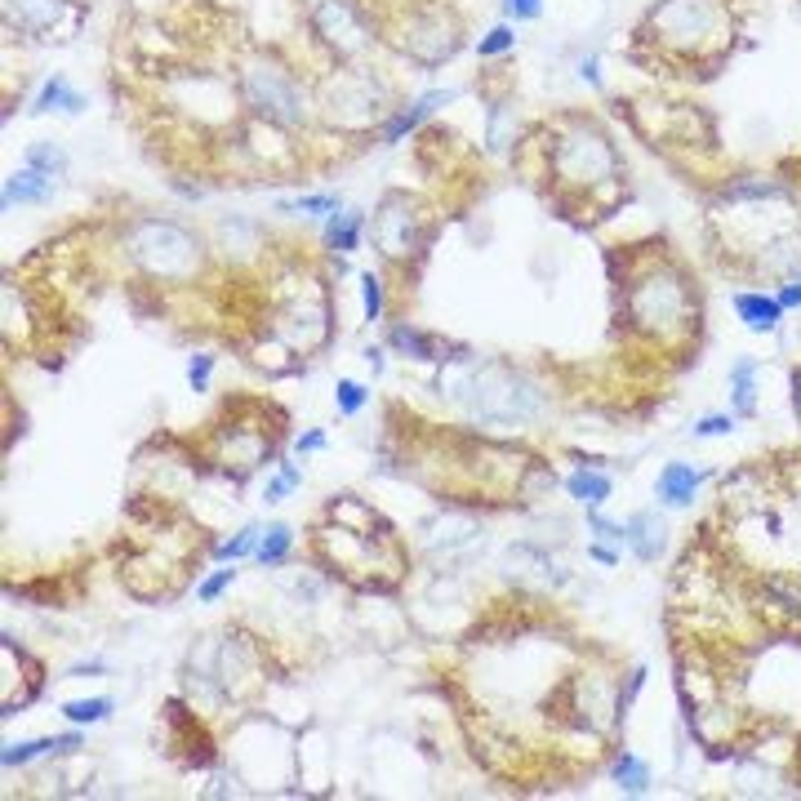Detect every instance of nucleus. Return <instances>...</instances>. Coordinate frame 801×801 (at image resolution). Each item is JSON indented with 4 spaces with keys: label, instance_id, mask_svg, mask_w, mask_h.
I'll return each instance as SVG.
<instances>
[{
    "label": "nucleus",
    "instance_id": "obj_1",
    "mask_svg": "<svg viewBox=\"0 0 801 801\" xmlns=\"http://www.w3.org/2000/svg\"><path fill=\"white\" fill-rule=\"evenodd\" d=\"M450 388L459 401H468L472 419L494 428H526L543 410L539 388L508 365H468L459 379H450Z\"/></svg>",
    "mask_w": 801,
    "mask_h": 801
},
{
    "label": "nucleus",
    "instance_id": "obj_2",
    "mask_svg": "<svg viewBox=\"0 0 801 801\" xmlns=\"http://www.w3.org/2000/svg\"><path fill=\"white\" fill-rule=\"evenodd\" d=\"M125 245H130V259L156 281H187L201 263L196 236L170 219H143L138 227H130Z\"/></svg>",
    "mask_w": 801,
    "mask_h": 801
},
{
    "label": "nucleus",
    "instance_id": "obj_3",
    "mask_svg": "<svg viewBox=\"0 0 801 801\" xmlns=\"http://www.w3.org/2000/svg\"><path fill=\"white\" fill-rule=\"evenodd\" d=\"M628 316H632L637 330L659 334V339L686 330V321H690L686 281H681L672 267H650V272H641L628 290Z\"/></svg>",
    "mask_w": 801,
    "mask_h": 801
},
{
    "label": "nucleus",
    "instance_id": "obj_4",
    "mask_svg": "<svg viewBox=\"0 0 801 801\" xmlns=\"http://www.w3.org/2000/svg\"><path fill=\"white\" fill-rule=\"evenodd\" d=\"M552 170L566 187H601L619 170L615 147L601 130L583 121H570L566 130L552 138Z\"/></svg>",
    "mask_w": 801,
    "mask_h": 801
},
{
    "label": "nucleus",
    "instance_id": "obj_5",
    "mask_svg": "<svg viewBox=\"0 0 801 801\" xmlns=\"http://www.w3.org/2000/svg\"><path fill=\"white\" fill-rule=\"evenodd\" d=\"M650 27H655V41L677 54H708L726 36V9L721 0H664Z\"/></svg>",
    "mask_w": 801,
    "mask_h": 801
},
{
    "label": "nucleus",
    "instance_id": "obj_6",
    "mask_svg": "<svg viewBox=\"0 0 801 801\" xmlns=\"http://www.w3.org/2000/svg\"><path fill=\"white\" fill-rule=\"evenodd\" d=\"M241 94H245V103H250L254 112L267 116V121H276V125H303V116H308V103H303L299 81H294L285 67L263 63V58L259 63H245Z\"/></svg>",
    "mask_w": 801,
    "mask_h": 801
},
{
    "label": "nucleus",
    "instance_id": "obj_7",
    "mask_svg": "<svg viewBox=\"0 0 801 801\" xmlns=\"http://www.w3.org/2000/svg\"><path fill=\"white\" fill-rule=\"evenodd\" d=\"M5 18L9 27L27 36L67 41V32H76V23H81V9H76V0H5Z\"/></svg>",
    "mask_w": 801,
    "mask_h": 801
},
{
    "label": "nucleus",
    "instance_id": "obj_8",
    "mask_svg": "<svg viewBox=\"0 0 801 801\" xmlns=\"http://www.w3.org/2000/svg\"><path fill=\"white\" fill-rule=\"evenodd\" d=\"M312 27L339 58H352V54H361V49L370 45V27H365L361 9H356L352 0H316Z\"/></svg>",
    "mask_w": 801,
    "mask_h": 801
},
{
    "label": "nucleus",
    "instance_id": "obj_9",
    "mask_svg": "<svg viewBox=\"0 0 801 801\" xmlns=\"http://www.w3.org/2000/svg\"><path fill=\"white\" fill-rule=\"evenodd\" d=\"M325 330H330V312H325V303L316 299L312 290H303L299 299L281 312V321H276V334H281L294 352H312L316 343L325 339Z\"/></svg>",
    "mask_w": 801,
    "mask_h": 801
},
{
    "label": "nucleus",
    "instance_id": "obj_10",
    "mask_svg": "<svg viewBox=\"0 0 801 801\" xmlns=\"http://www.w3.org/2000/svg\"><path fill=\"white\" fill-rule=\"evenodd\" d=\"M405 54H414L419 63H445V58L459 49V36H454V23L445 14H414L405 23Z\"/></svg>",
    "mask_w": 801,
    "mask_h": 801
},
{
    "label": "nucleus",
    "instance_id": "obj_11",
    "mask_svg": "<svg viewBox=\"0 0 801 801\" xmlns=\"http://www.w3.org/2000/svg\"><path fill=\"white\" fill-rule=\"evenodd\" d=\"M325 112L343 125H365L379 116V85L365 81V76H339L330 85V98H325Z\"/></svg>",
    "mask_w": 801,
    "mask_h": 801
},
{
    "label": "nucleus",
    "instance_id": "obj_12",
    "mask_svg": "<svg viewBox=\"0 0 801 801\" xmlns=\"http://www.w3.org/2000/svg\"><path fill=\"white\" fill-rule=\"evenodd\" d=\"M414 223H419V214L410 210V201L405 196H388L379 210V219H374V241H379V250L388 254V259H405V254H414Z\"/></svg>",
    "mask_w": 801,
    "mask_h": 801
},
{
    "label": "nucleus",
    "instance_id": "obj_13",
    "mask_svg": "<svg viewBox=\"0 0 801 801\" xmlns=\"http://www.w3.org/2000/svg\"><path fill=\"white\" fill-rule=\"evenodd\" d=\"M54 196V174L36 170V165H23L5 178V205H36Z\"/></svg>",
    "mask_w": 801,
    "mask_h": 801
},
{
    "label": "nucleus",
    "instance_id": "obj_14",
    "mask_svg": "<svg viewBox=\"0 0 801 801\" xmlns=\"http://www.w3.org/2000/svg\"><path fill=\"white\" fill-rule=\"evenodd\" d=\"M450 98H454L450 89H432V94H423L414 107H405V112H397L388 125H383V138H388V143H401L405 134H410V130H419V125L428 121V116L437 112L441 103H450Z\"/></svg>",
    "mask_w": 801,
    "mask_h": 801
},
{
    "label": "nucleus",
    "instance_id": "obj_15",
    "mask_svg": "<svg viewBox=\"0 0 801 801\" xmlns=\"http://www.w3.org/2000/svg\"><path fill=\"white\" fill-rule=\"evenodd\" d=\"M623 543H628L641 561H655L659 552H664V521H655L650 512H637L632 521H623Z\"/></svg>",
    "mask_w": 801,
    "mask_h": 801
},
{
    "label": "nucleus",
    "instance_id": "obj_16",
    "mask_svg": "<svg viewBox=\"0 0 801 801\" xmlns=\"http://www.w3.org/2000/svg\"><path fill=\"white\" fill-rule=\"evenodd\" d=\"M699 481H704V472H695L690 463H668V468L659 472V499L672 503V508H686V503L695 499Z\"/></svg>",
    "mask_w": 801,
    "mask_h": 801
},
{
    "label": "nucleus",
    "instance_id": "obj_17",
    "mask_svg": "<svg viewBox=\"0 0 801 801\" xmlns=\"http://www.w3.org/2000/svg\"><path fill=\"white\" fill-rule=\"evenodd\" d=\"M735 308H739V321H744L748 330H757V334L775 330L779 316H784V308H779L775 294H739Z\"/></svg>",
    "mask_w": 801,
    "mask_h": 801
},
{
    "label": "nucleus",
    "instance_id": "obj_18",
    "mask_svg": "<svg viewBox=\"0 0 801 801\" xmlns=\"http://www.w3.org/2000/svg\"><path fill=\"white\" fill-rule=\"evenodd\" d=\"M85 107V94H76L72 85L63 81V76H54V81L41 85V94H36L32 112H81Z\"/></svg>",
    "mask_w": 801,
    "mask_h": 801
},
{
    "label": "nucleus",
    "instance_id": "obj_19",
    "mask_svg": "<svg viewBox=\"0 0 801 801\" xmlns=\"http://www.w3.org/2000/svg\"><path fill=\"white\" fill-rule=\"evenodd\" d=\"M566 490H570V499H579V503H583V508H601V503L610 499V477L579 468V472H570Z\"/></svg>",
    "mask_w": 801,
    "mask_h": 801
},
{
    "label": "nucleus",
    "instance_id": "obj_20",
    "mask_svg": "<svg viewBox=\"0 0 801 801\" xmlns=\"http://www.w3.org/2000/svg\"><path fill=\"white\" fill-rule=\"evenodd\" d=\"M753 374H757V361H753V356H739V361L730 365V392H735V410H739V414H753V410H757Z\"/></svg>",
    "mask_w": 801,
    "mask_h": 801
},
{
    "label": "nucleus",
    "instance_id": "obj_21",
    "mask_svg": "<svg viewBox=\"0 0 801 801\" xmlns=\"http://www.w3.org/2000/svg\"><path fill=\"white\" fill-rule=\"evenodd\" d=\"M392 348L414 352L419 361H437V339H428V334L410 330V325H397V330H392Z\"/></svg>",
    "mask_w": 801,
    "mask_h": 801
},
{
    "label": "nucleus",
    "instance_id": "obj_22",
    "mask_svg": "<svg viewBox=\"0 0 801 801\" xmlns=\"http://www.w3.org/2000/svg\"><path fill=\"white\" fill-rule=\"evenodd\" d=\"M356 236H361V214H330V245L339 254L356 250Z\"/></svg>",
    "mask_w": 801,
    "mask_h": 801
},
{
    "label": "nucleus",
    "instance_id": "obj_23",
    "mask_svg": "<svg viewBox=\"0 0 801 801\" xmlns=\"http://www.w3.org/2000/svg\"><path fill=\"white\" fill-rule=\"evenodd\" d=\"M290 543H294V530L276 521V526L263 534V543H259V561H263V566H276V561H285V552H290Z\"/></svg>",
    "mask_w": 801,
    "mask_h": 801
},
{
    "label": "nucleus",
    "instance_id": "obj_24",
    "mask_svg": "<svg viewBox=\"0 0 801 801\" xmlns=\"http://www.w3.org/2000/svg\"><path fill=\"white\" fill-rule=\"evenodd\" d=\"M27 165H36V170H45V174H63L67 170V152L63 147H54V143H32L27 147Z\"/></svg>",
    "mask_w": 801,
    "mask_h": 801
},
{
    "label": "nucleus",
    "instance_id": "obj_25",
    "mask_svg": "<svg viewBox=\"0 0 801 801\" xmlns=\"http://www.w3.org/2000/svg\"><path fill=\"white\" fill-rule=\"evenodd\" d=\"M615 779H619L623 788H628V793H646V784H650V770L641 766V761L632 757V753H623V757L615 761Z\"/></svg>",
    "mask_w": 801,
    "mask_h": 801
},
{
    "label": "nucleus",
    "instance_id": "obj_26",
    "mask_svg": "<svg viewBox=\"0 0 801 801\" xmlns=\"http://www.w3.org/2000/svg\"><path fill=\"white\" fill-rule=\"evenodd\" d=\"M259 526H245L241 534H232L227 543H219V561H241V557H250V552H259Z\"/></svg>",
    "mask_w": 801,
    "mask_h": 801
},
{
    "label": "nucleus",
    "instance_id": "obj_27",
    "mask_svg": "<svg viewBox=\"0 0 801 801\" xmlns=\"http://www.w3.org/2000/svg\"><path fill=\"white\" fill-rule=\"evenodd\" d=\"M285 214H339V196H294L281 201Z\"/></svg>",
    "mask_w": 801,
    "mask_h": 801
},
{
    "label": "nucleus",
    "instance_id": "obj_28",
    "mask_svg": "<svg viewBox=\"0 0 801 801\" xmlns=\"http://www.w3.org/2000/svg\"><path fill=\"white\" fill-rule=\"evenodd\" d=\"M67 721H76V726H85V721H103L107 712H112V699H76V704H67Z\"/></svg>",
    "mask_w": 801,
    "mask_h": 801
},
{
    "label": "nucleus",
    "instance_id": "obj_29",
    "mask_svg": "<svg viewBox=\"0 0 801 801\" xmlns=\"http://www.w3.org/2000/svg\"><path fill=\"white\" fill-rule=\"evenodd\" d=\"M299 481H303V472L294 468V463H281V472H276V477L267 481V494H263V499H267V503L285 499V494H290V490H299Z\"/></svg>",
    "mask_w": 801,
    "mask_h": 801
},
{
    "label": "nucleus",
    "instance_id": "obj_30",
    "mask_svg": "<svg viewBox=\"0 0 801 801\" xmlns=\"http://www.w3.org/2000/svg\"><path fill=\"white\" fill-rule=\"evenodd\" d=\"M361 303H365V321H379V312H383V281L374 272L361 276Z\"/></svg>",
    "mask_w": 801,
    "mask_h": 801
},
{
    "label": "nucleus",
    "instance_id": "obj_31",
    "mask_svg": "<svg viewBox=\"0 0 801 801\" xmlns=\"http://www.w3.org/2000/svg\"><path fill=\"white\" fill-rule=\"evenodd\" d=\"M512 45H517V32H512L508 23H499V27H490L486 41H481L477 49H481V58H494V54H508Z\"/></svg>",
    "mask_w": 801,
    "mask_h": 801
},
{
    "label": "nucleus",
    "instance_id": "obj_32",
    "mask_svg": "<svg viewBox=\"0 0 801 801\" xmlns=\"http://www.w3.org/2000/svg\"><path fill=\"white\" fill-rule=\"evenodd\" d=\"M334 401H339V410L343 414H361V405H365V388L356 379H339V388H334Z\"/></svg>",
    "mask_w": 801,
    "mask_h": 801
},
{
    "label": "nucleus",
    "instance_id": "obj_33",
    "mask_svg": "<svg viewBox=\"0 0 801 801\" xmlns=\"http://www.w3.org/2000/svg\"><path fill=\"white\" fill-rule=\"evenodd\" d=\"M210 370H214V356H192V365H187V383H192L196 392L210 388Z\"/></svg>",
    "mask_w": 801,
    "mask_h": 801
},
{
    "label": "nucleus",
    "instance_id": "obj_34",
    "mask_svg": "<svg viewBox=\"0 0 801 801\" xmlns=\"http://www.w3.org/2000/svg\"><path fill=\"white\" fill-rule=\"evenodd\" d=\"M730 428H735V419H730V414H708V419L695 423V437H726Z\"/></svg>",
    "mask_w": 801,
    "mask_h": 801
},
{
    "label": "nucleus",
    "instance_id": "obj_35",
    "mask_svg": "<svg viewBox=\"0 0 801 801\" xmlns=\"http://www.w3.org/2000/svg\"><path fill=\"white\" fill-rule=\"evenodd\" d=\"M503 9H508L512 18H521V23H534V18L543 14V0H503Z\"/></svg>",
    "mask_w": 801,
    "mask_h": 801
},
{
    "label": "nucleus",
    "instance_id": "obj_36",
    "mask_svg": "<svg viewBox=\"0 0 801 801\" xmlns=\"http://www.w3.org/2000/svg\"><path fill=\"white\" fill-rule=\"evenodd\" d=\"M232 579H236V570H219V575H210V579L201 583V588H196V597H201V601H214Z\"/></svg>",
    "mask_w": 801,
    "mask_h": 801
},
{
    "label": "nucleus",
    "instance_id": "obj_37",
    "mask_svg": "<svg viewBox=\"0 0 801 801\" xmlns=\"http://www.w3.org/2000/svg\"><path fill=\"white\" fill-rule=\"evenodd\" d=\"M775 299H779V308H801V276H797V281H788Z\"/></svg>",
    "mask_w": 801,
    "mask_h": 801
},
{
    "label": "nucleus",
    "instance_id": "obj_38",
    "mask_svg": "<svg viewBox=\"0 0 801 801\" xmlns=\"http://www.w3.org/2000/svg\"><path fill=\"white\" fill-rule=\"evenodd\" d=\"M312 450H325V432H308V437H299V454H312Z\"/></svg>",
    "mask_w": 801,
    "mask_h": 801
},
{
    "label": "nucleus",
    "instance_id": "obj_39",
    "mask_svg": "<svg viewBox=\"0 0 801 801\" xmlns=\"http://www.w3.org/2000/svg\"><path fill=\"white\" fill-rule=\"evenodd\" d=\"M579 76H583L588 85H597V58H583V63H579Z\"/></svg>",
    "mask_w": 801,
    "mask_h": 801
},
{
    "label": "nucleus",
    "instance_id": "obj_40",
    "mask_svg": "<svg viewBox=\"0 0 801 801\" xmlns=\"http://www.w3.org/2000/svg\"><path fill=\"white\" fill-rule=\"evenodd\" d=\"M365 361H370V370H383V352H379V348L365 352Z\"/></svg>",
    "mask_w": 801,
    "mask_h": 801
},
{
    "label": "nucleus",
    "instance_id": "obj_41",
    "mask_svg": "<svg viewBox=\"0 0 801 801\" xmlns=\"http://www.w3.org/2000/svg\"><path fill=\"white\" fill-rule=\"evenodd\" d=\"M797 414H801V374H797Z\"/></svg>",
    "mask_w": 801,
    "mask_h": 801
}]
</instances>
